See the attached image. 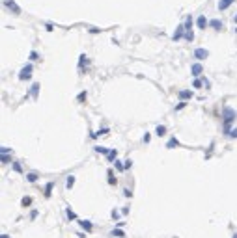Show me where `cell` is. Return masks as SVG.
Returning <instances> with one entry per match:
<instances>
[{
  "mask_svg": "<svg viewBox=\"0 0 237 238\" xmlns=\"http://www.w3.org/2000/svg\"><path fill=\"white\" fill-rule=\"evenodd\" d=\"M222 117H224V130L228 132L230 125L235 121V110L230 108V106H224V108H222Z\"/></svg>",
  "mask_w": 237,
  "mask_h": 238,
  "instance_id": "obj_1",
  "label": "cell"
},
{
  "mask_svg": "<svg viewBox=\"0 0 237 238\" xmlns=\"http://www.w3.org/2000/svg\"><path fill=\"white\" fill-rule=\"evenodd\" d=\"M32 77V65H26V67H23L21 69V73H19V78L21 80H26Z\"/></svg>",
  "mask_w": 237,
  "mask_h": 238,
  "instance_id": "obj_2",
  "label": "cell"
},
{
  "mask_svg": "<svg viewBox=\"0 0 237 238\" xmlns=\"http://www.w3.org/2000/svg\"><path fill=\"white\" fill-rule=\"evenodd\" d=\"M194 56H196V60H205V58L209 56V52L205 48H196L194 50Z\"/></svg>",
  "mask_w": 237,
  "mask_h": 238,
  "instance_id": "obj_3",
  "label": "cell"
},
{
  "mask_svg": "<svg viewBox=\"0 0 237 238\" xmlns=\"http://www.w3.org/2000/svg\"><path fill=\"white\" fill-rule=\"evenodd\" d=\"M196 24H198V28H200V30H205V28H207V26H209V22H207V19H205V17H204V15H200V17H198V21H196Z\"/></svg>",
  "mask_w": 237,
  "mask_h": 238,
  "instance_id": "obj_4",
  "label": "cell"
},
{
  "mask_svg": "<svg viewBox=\"0 0 237 238\" xmlns=\"http://www.w3.org/2000/svg\"><path fill=\"white\" fill-rule=\"evenodd\" d=\"M190 73H192V77H198V74L204 73V67H202V63H194L192 67H190Z\"/></svg>",
  "mask_w": 237,
  "mask_h": 238,
  "instance_id": "obj_5",
  "label": "cell"
},
{
  "mask_svg": "<svg viewBox=\"0 0 237 238\" xmlns=\"http://www.w3.org/2000/svg\"><path fill=\"white\" fill-rule=\"evenodd\" d=\"M231 4H233V0H220V2H219V9H220V11H224V9H228Z\"/></svg>",
  "mask_w": 237,
  "mask_h": 238,
  "instance_id": "obj_6",
  "label": "cell"
},
{
  "mask_svg": "<svg viewBox=\"0 0 237 238\" xmlns=\"http://www.w3.org/2000/svg\"><path fill=\"white\" fill-rule=\"evenodd\" d=\"M79 223H80V227H82V229H84V231H88V232H90V231H92V229H93V225H92V221H88V220H80V221H79Z\"/></svg>",
  "mask_w": 237,
  "mask_h": 238,
  "instance_id": "obj_7",
  "label": "cell"
},
{
  "mask_svg": "<svg viewBox=\"0 0 237 238\" xmlns=\"http://www.w3.org/2000/svg\"><path fill=\"white\" fill-rule=\"evenodd\" d=\"M185 32H187V30H185V24H183V26H178V30H175V34H174V39H175V41L181 39V35H183Z\"/></svg>",
  "mask_w": 237,
  "mask_h": 238,
  "instance_id": "obj_8",
  "label": "cell"
},
{
  "mask_svg": "<svg viewBox=\"0 0 237 238\" xmlns=\"http://www.w3.org/2000/svg\"><path fill=\"white\" fill-rule=\"evenodd\" d=\"M6 6H8L9 9H13L15 13H21V9H19V6H17V4L13 2V0H6Z\"/></svg>",
  "mask_w": 237,
  "mask_h": 238,
  "instance_id": "obj_9",
  "label": "cell"
},
{
  "mask_svg": "<svg viewBox=\"0 0 237 238\" xmlns=\"http://www.w3.org/2000/svg\"><path fill=\"white\" fill-rule=\"evenodd\" d=\"M209 26L215 28V30H222V22H220L219 19H213V21H209Z\"/></svg>",
  "mask_w": 237,
  "mask_h": 238,
  "instance_id": "obj_10",
  "label": "cell"
},
{
  "mask_svg": "<svg viewBox=\"0 0 237 238\" xmlns=\"http://www.w3.org/2000/svg\"><path fill=\"white\" fill-rule=\"evenodd\" d=\"M179 97H181V99H190V97H192V91L183 89V91H179Z\"/></svg>",
  "mask_w": 237,
  "mask_h": 238,
  "instance_id": "obj_11",
  "label": "cell"
},
{
  "mask_svg": "<svg viewBox=\"0 0 237 238\" xmlns=\"http://www.w3.org/2000/svg\"><path fill=\"white\" fill-rule=\"evenodd\" d=\"M73 184H75V175H69L67 180H65V186H67V188H73Z\"/></svg>",
  "mask_w": 237,
  "mask_h": 238,
  "instance_id": "obj_12",
  "label": "cell"
},
{
  "mask_svg": "<svg viewBox=\"0 0 237 238\" xmlns=\"http://www.w3.org/2000/svg\"><path fill=\"white\" fill-rule=\"evenodd\" d=\"M52 186H54V182H49V184L45 186V197H50V192H52Z\"/></svg>",
  "mask_w": 237,
  "mask_h": 238,
  "instance_id": "obj_13",
  "label": "cell"
},
{
  "mask_svg": "<svg viewBox=\"0 0 237 238\" xmlns=\"http://www.w3.org/2000/svg\"><path fill=\"white\" fill-rule=\"evenodd\" d=\"M190 28H192V19H190V15L187 17V21H185V30L190 32Z\"/></svg>",
  "mask_w": 237,
  "mask_h": 238,
  "instance_id": "obj_14",
  "label": "cell"
},
{
  "mask_svg": "<svg viewBox=\"0 0 237 238\" xmlns=\"http://www.w3.org/2000/svg\"><path fill=\"white\" fill-rule=\"evenodd\" d=\"M178 145H179V141L175 140V138H172V140L168 141V145H166V147H168V149H172V147H178Z\"/></svg>",
  "mask_w": 237,
  "mask_h": 238,
  "instance_id": "obj_15",
  "label": "cell"
},
{
  "mask_svg": "<svg viewBox=\"0 0 237 238\" xmlns=\"http://www.w3.org/2000/svg\"><path fill=\"white\" fill-rule=\"evenodd\" d=\"M155 132H157V136H164V134H166V126H163V125L157 126V130H155Z\"/></svg>",
  "mask_w": 237,
  "mask_h": 238,
  "instance_id": "obj_16",
  "label": "cell"
},
{
  "mask_svg": "<svg viewBox=\"0 0 237 238\" xmlns=\"http://www.w3.org/2000/svg\"><path fill=\"white\" fill-rule=\"evenodd\" d=\"M112 236H120V238H123V236H125V232H123L122 229H114V231H112Z\"/></svg>",
  "mask_w": 237,
  "mask_h": 238,
  "instance_id": "obj_17",
  "label": "cell"
},
{
  "mask_svg": "<svg viewBox=\"0 0 237 238\" xmlns=\"http://www.w3.org/2000/svg\"><path fill=\"white\" fill-rule=\"evenodd\" d=\"M26 179H28V182H36V180H37V175H36V173H28Z\"/></svg>",
  "mask_w": 237,
  "mask_h": 238,
  "instance_id": "obj_18",
  "label": "cell"
},
{
  "mask_svg": "<svg viewBox=\"0 0 237 238\" xmlns=\"http://www.w3.org/2000/svg\"><path fill=\"white\" fill-rule=\"evenodd\" d=\"M95 151H97V153H101V154H108V153H110L107 147H95Z\"/></svg>",
  "mask_w": 237,
  "mask_h": 238,
  "instance_id": "obj_19",
  "label": "cell"
},
{
  "mask_svg": "<svg viewBox=\"0 0 237 238\" xmlns=\"http://www.w3.org/2000/svg\"><path fill=\"white\" fill-rule=\"evenodd\" d=\"M108 184H116V179H114V173H112V171H108Z\"/></svg>",
  "mask_w": 237,
  "mask_h": 238,
  "instance_id": "obj_20",
  "label": "cell"
},
{
  "mask_svg": "<svg viewBox=\"0 0 237 238\" xmlns=\"http://www.w3.org/2000/svg\"><path fill=\"white\" fill-rule=\"evenodd\" d=\"M21 203H23V206H28L30 203H32V197H23V201H21Z\"/></svg>",
  "mask_w": 237,
  "mask_h": 238,
  "instance_id": "obj_21",
  "label": "cell"
},
{
  "mask_svg": "<svg viewBox=\"0 0 237 238\" xmlns=\"http://www.w3.org/2000/svg\"><path fill=\"white\" fill-rule=\"evenodd\" d=\"M37 89H39V84H34V86H32V91H30V93H32L34 97H36V95H37Z\"/></svg>",
  "mask_w": 237,
  "mask_h": 238,
  "instance_id": "obj_22",
  "label": "cell"
},
{
  "mask_svg": "<svg viewBox=\"0 0 237 238\" xmlns=\"http://www.w3.org/2000/svg\"><path fill=\"white\" fill-rule=\"evenodd\" d=\"M116 156H118V153H116V149H112V151L108 153V160H114Z\"/></svg>",
  "mask_w": 237,
  "mask_h": 238,
  "instance_id": "obj_23",
  "label": "cell"
},
{
  "mask_svg": "<svg viewBox=\"0 0 237 238\" xmlns=\"http://www.w3.org/2000/svg\"><path fill=\"white\" fill-rule=\"evenodd\" d=\"M67 218H69V220H75V218H77V216H75V212H73L71 209H67Z\"/></svg>",
  "mask_w": 237,
  "mask_h": 238,
  "instance_id": "obj_24",
  "label": "cell"
},
{
  "mask_svg": "<svg viewBox=\"0 0 237 238\" xmlns=\"http://www.w3.org/2000/svg\"><path fill=\"white\" fill-rule=\"evenodd\" d=\"M114 166H116V169H120V171H122V169H125V168H123V164H122L120 160H116V164H114Z\"/></svg>",
  "mask_w": 237,
  "mask_h": 238,
  "instance_id": "obj_25",
  "label": "cell"
},
{
  "mask_svg": "<svg viewBox=\"0 0 237 238\" xmlns=\"http://www.w3.org/2000/svg\"><path fill=\"white\" fill-rule=\"evenodd\" d=\"M13 169L17 171V173H21V171H23V168H21V166H19V164H13Z\"/></svg>",
  "mask_w": 237,
  "mask_h": 238,
  "instance_id": "obj_26",
  "label": "cell"
},
{
  "mask_svg": "<svg viewBox=\"0 0 237 238\" xmlns=\"http://www.w3.org/2000/svg\"><path fill=\"white\" fill-rule=\"evenodd\" d=\"M131 166H133V162H131V160H127V162H125V164H123V168H125V169H129Z\"/></svg>",
  "mask_w": 237,
  "mask_h": 238,
  "instance_id": "obj_27",
  "label": "cell"
},
{
  "mask_svg": "<svg viewBox=\"0 0 237 238\" xmlns=\"http://www.w3.org/2000/svg\"><path fill=\"white\" fill-rule=\"evenodd\" d=\"M185 104H187V103H179L178 106H175V110H183V108H185Z\"/></svg>",
  "mask_w": 237,
  "mask_h": 238,
  "instance_id": "obj_28",
  "label": "cell"
},
{
  "mask_svg": "<svg viewBox=\"0 0 237 238\" xmlns=\"http://www.w3.org/2000/svg\"><path fill=\"white\" fill-rule=\"evenodd\" d=\"M0 151H2V154H8V153H9V151H11V149H9V147H2Z\"/></svg>",
  "mask_w": 237,
  "mask_h": 238,
  "instance_id": "obj_29",
  "label": "cell"
},
{
  "mask_svg": "<svg viewBox=\"0 0 237 238\" xmlns=\"http://www.w3.org/2000/svg\"><path fill=\"white\" fill-rule=\"evenodd\" d=\"M123 195H125V197H131L133 194H131V190H127V188H125V190H123Z\"/></svg>",
  "mask_w": 237,
  "mask_h": 238,
  "instance_id": "obj_30",
  "label": "cell"
},
{
  "mask_svg": "<svg viewBox=\"0 0 237 238\" xmlns=\"http://www.w3.org/2000/svg\"><path fill=\"white\" fill-rule=\"evenodd\" d=\"M230 136H231V138H237V128H233V130H231V132H230Z\"/></svg>",
  "mask_w": 237,
  "mask_h": 238,
  "instance_id": "obj_31",
  "label": "cell"
},
{
  "mask_svg": "<svg viewBox=\"0 0 237 238\" xmlns=\"http://www.w3.org/2000/svg\"><path fill=\"white\" fill-rule=\"evenodd\" d=\"M233 22H235V24H237V15H235V17H233Z\"/></svg>",
  "mask_w": 237,
  "mask_h": 238,
  "instance_id": "obj_32",
  "label": "cell"
},
{
  "mask_svg": "<svg viewBox=\"0 0 237 238\" xmlns=\"http://www.w3.org/2000/svg\"><path fill=\"white\" fill-rule=\"evenodd\" d=\"M2 238H9V236H8V234H2Z\"/></svg>",
  "mask_w": 237,
  "mask_h": 238,
  "instance_id": "obj_33",
  "label": "cell"
},
{
  "mask_svg": "<svg viewBox=\"0 0 237 238\" xmlns=\"http://www.w3.org/2000/svg\"><path fill=\"white\" fill-rule=\"evenodd\" d=\"M233 238H237V232H235V234H233Z\"/></svg>",
  "mask_w": 237,
  "mask_h": 238,
  "instance_id": "obj_34",
  "label": "cell"
}]
</instances>
